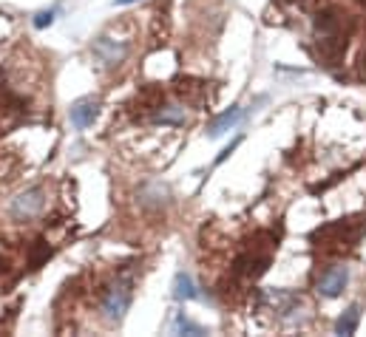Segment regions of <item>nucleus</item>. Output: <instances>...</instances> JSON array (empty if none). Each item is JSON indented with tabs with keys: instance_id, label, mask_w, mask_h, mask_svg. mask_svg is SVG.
Instances as JSON below:
<instances>
[{
	"instance_id": "nucleus-12",
	"label": "nucleus",
	"mask_w": 366,
	"mask_h": 337,
	"mask_svg": "<svg viewBox=\"0 0 366 337\" xmlns=\"http://www.w3.org/2000/svg\"><path fill=\"white\" fill-rule=\"evenodd\" d=\"M54 23V9H43L34 14V29H49Z\"/></svg>"
},
{
	"instance_id": "nucleus-11",
	"label": "nucleus",
	"mask_w": 366,
	"mask_h": 337,
	"mask_svg": "<svg viewBox=\"0 0 366 337\" xmlns=\"http://www.w3.org/2000/svg\"><path fill=\"white\" fill-rule=\"evenodd\" d=\"M173 331H176V334H204V329L196 326L193 320H188L185 315H182V312H179L176 320H173Z\"/></svg>"
},
{
	"instance_id": "nucleus-13",
	"label": "nucleus",
	"mask_w": 366,
	"mask_h": 337,
	"mask_svg": "<svg viewBox=\"0 0 366 337\" xmlns=\"http://www.w3.org/2000/svg\"><path fill=\"white\" fill-rule=\"evenodd\" d=\"M360 74H363V80H366V52H363V57H360Z\"/></svg>"
},
{
	"instance_id": "nucleus-7",
	"label": "nucleus",
	"mask_w": 366,
	"mask_h": 337,
	"mask_svg": "<svg viewBox=\"0 0 366 337\" xmlns=\"http://www.w3.org/2000/svg\"><path fill=\"white\" fill-rule=\"evenodd\" d=\"M168 199H171V190L165 184H159V182L145 184L140 190V204L142 207H162V204H168Z\"/></svg>"
},
{
	"instance_id": "nucleus-9",
	"label": "nucleus",
	"mask_w": 366,
	"mask_h": 337,
	"mask_svg": "<svg viewBox=\"0 0 366 337\" xmlns=\"http://www.w3.org/2000/svg\"><path fill=\"white\" fill-rule=\"evenodd\" d=\"M156 125H185V108L182 105H165L162 111L153 113Z\"/></svg>"
},
{
	"instance_id": "nucleus-2",
	"label": "nucleus",
	"mask_w": 366,
	"mask_h": 337,
	"mask_svg": "<svg viewBox=\"0 0 366 337\" xmlns=\"http://www.w3.org/2000/svg\"><path fill=\"white\" fill-rule=\"evenodd\" d=\"M45 207V190L37 184V187H29V190H23L20 196L12 202L9 213H12V219L17 221H29L34 219V215H40Z\"/></svg>"
},
{
	"instance_id": "nucleus-10",
	"label": "nucleus",
	"mask_w": 366,
	"mask_h": 337,
	"mask_svg": "<svg viewBox=\"0 0 366 337\" xmlns=\"http://www.w3.org/2000/svg\"><path fill=\"white\" fill-rule=\"evenodd\" d=\"M358 320H360V306H349V309L344 312V315L338 318V323H335V334H355Z\"/></svg>"
},
{
	"instance_id": "nucleus-6",
	"label": "nucleus",
	"mask_w": 366,
	"mask_h": 337,
	"mask_svg": "<svg viewBox=\"0 0 366 337\" xmlns=\"http://www.w3.org/2000/svg\"><path fill=\"white\" fill-rule=\"evenodd\" d=\"M241 116H244V111H241L239 105H233L230 111H224V113H219V116L213 119V122L208 125V136H211V139H219L222 133H227V131H230V128H236Z\"/></svg>"
},
{
	"instance_id": "nucleus-3",
	"label": "nucleus",
	"mask_w": 366,
	"mask_h": 337,
	"mask_svg": "<svg viewBox=\"0 0 366 337\" xmlns=\"http://www.w3.org/2000/svg\"><path fill=\"white\" fill-rule=\"evenodd\" d=\"M91 54H94L105 68H114L128 57V43L111 37V34H103L94 40V45H91Z\"/></svg>"
},
{
	"instance_id": "nucleus-1",
	"label": "nucleus",
	"mask_w": 366,
	"mask_h": 337,
	"mask_svg": "<svg viewBox=\"0 0 366 337\" xmlns=\"http://www.w3.org/2000/svg\"><path fill=\"white\" fill-rule=\"evenodd\" d=\"M131 301H133V281H128V278L117 281L103 298V318L108 323H122L125 312L131 309Z\"/></svg>"
},
{
	"instance_id": "nucleus-4",
	"label": "nucleus",
	"mask_w": 366,
	"mask_h": 337,
	"mask_svg": "<svg viewBox=\"0 0 366 337\" xmlns=\"http://www.w3.org/2000/svg\"><path fill=\"white\" fill-rule=\"evenodd\" d=\"M68 116H72V125L85 131L94 125V119L100 116V100H94V96H83V100H77L72 105V111H68Z\"/></svg>"
},
{
	"instance_id": "nucleus-8",
	"label": "nucleus",
	"mask_w": 366,
	"mask_h": 337,
	"mask_svg": "<svg viewBox=\"0 0 366 337\" xmlns=\"http://www.w3.org/2000/svg\"><path fill=\"white\" fill-rule=\"evenodd\" d=\"M173 298L176 301H196L199 298V289L193 283V278L188 272H176L173 278Z\"/></svg>"
},
{
	"instance_id": "nucleus-14",
	"label": "nucleus",
	"mask_w": 366,
	"mask_h": 337,
	"mask_svg": "<svg viewBox=\"0 0 366 337\" xmlns=\"http://www.w3.org/2000/svg\"><path fill=\"white\" fill-rule=\"evenodd\" d=\"M128 3H136V0H114V6H128Z\"/></svg>"
},
{
	"instance_id": "nucleus-5",
	"label": "nucleus",
	"mask_w": 366,
	"mask_h": 337,
	"mask_svg": "<svg viewBox=\"0 0 366 337\" xmlns=\"http://www.w3.org/2000/svg\"><path fill=\"white\" fill-rule=\"evenodd\" d=\"M347 281H349L347 267H330L327 272H321V278H318V295L338 298L347 289Z\"/></svg>"
}]
</instances>
